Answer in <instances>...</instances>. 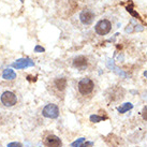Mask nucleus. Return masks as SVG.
Returning <instances> with one entry per match:
<instances>
[{"label": "nucleus", "mask_w": 147, "mask_h": 147, "mask_svg": "<svg viewBox=\"0 0 147 147\" xmlns=\"http://www.w3.org/2000/svg\"><path fill=\"white\" fill-rule=\"evenodd\" d=\"M42 115L46 118L56 119L59 116V107L54 103H49L42 110Z\"/></svg>", "instance_id": "f03ea898"}, {"label": "nucleus", "mask_w": 147, "mask_h": 147, "mask_svg": "<svg viewBox=\"0 0 147 147\" xmlns=\"http://www.w3.org/2000/svg\"><path fill=\"white\" fill-rule=\"evenodd\" d=\"M87 65H88V60H87V58L85 56H78V57H75L73 59V67L75 69H78V70H85L87 68Z\"/></svg>", "instance_id": "0eeeda50"}, {"label": "nucleus", "mask_w": 147, "mask_h": 147, "mask_svg": "<svg viewBox=\"0 0 147 147\" xmlns=\"http://www.w3.org/2000/svg\"><path fill=\"white\" fill-rule=\"evenodd\" d=\"M33 65H34V62L31 61V59H29V58H22V59L16 60V62H14L12 67L15 68V69H24V68H27V67H32Z\"/></svg>", "instance_id": "6e6552de"}, {"label": "nucleus", "mask_w": 147, "mask_h": 147, "mask_svg": "<svg viewBox=\"0 0 147 147\" xmlns=\"http://www.w3.org/2000/svg\"><path fill=\"white\" fill-rule=\"evenodd\" d=\"M96 32L100 34V36H105L107 33L111 31V29H112V24H111V22L109 20H101V21H99L96 25Z\"/></svg>", "instance_id": "20e7f679"}, {"label": "nucleus", "mask_w": 147, "mask_h": 147, "mask_svg": "<svg viewBox=\"0 0 147 147\" xmlns=\"http://www.w3.org/2000/svg\"><path fill=\"white\" fill-rule=\"evenodd\" d=\"M78 91L80 94L83 96H88L92 92V90L94 88V83L88 78H82L80 82H78Z\"/></svg>", "instance_id": "f257e3e1"}, {"label": "nucleus", "mask_w": 147, "mask_h": 147, "mask_svg": "<svg viewBox=\"0 0 147 147\" xmlns=\"http://www.w3.org/2000/svg\"><path fill=\"white\" fill-rule=\"evenodd\" d=\"M45 49L42 47V46H40V45H37L36 47H34V52L36 53H43Z\"/></svg>", "instance_id": "dca6fc26"}, {"label": "nucleus", "mask_w": 147, "mask_h": 147, "mask_svg": "<svg viewBox=\"0 0 147 147\" xmlns=\"http://www.w3.org/2000/svg\"><path fill=\"white\" fill-rule=\"evenodd\" d=\"M80 20L84 25H90L94 20V13L91 10H84L80 14Z\"/></svg>", "instance_id": "39448f33"}, {"label": "nucleus", "mask_w": 147, "mask_h": 147, "mask_svg": "<svg viewBox=\"0 0 147 147\" xmlns=\"http://www.w3.org/2000/svg\"><path fill=\"white\" fill-rule=\"evenodd\" d=\"M142 117L144 118V120H147V105L142 111Z\"/></svg>", "instance_id": "f3484780"}, {"label": "nucleus", "mask_w": 147, "mask_h": 147, "mask_svg": "<svg viewBox=\"0 0 147 147\" xmlns=\"http://www.w3.org/2000/svg\"><path fill=\"white\" fill-rule=\"evenodd\" d=\"M144 76H145V78H147V71H145V72H144Z\"/></svg>", "instance_id": "6ab92c4d"}, {"label": "nucleus", "mask_w": 147, "mask_h": 147, "mask_svg": "<svg viewBox=\"0 0 147 147\" xmlns=\"http://www.w3.org/2000/svg\"><path fill=\"white\" fill-rule=\"evenodd\" d=\"M2 78H3L4 80H10V81H12V80H15V78H16V73H15L12 69H5L3 71V73H2Z\"/></svg>", "instance_id": "9d476101"}, {"label": "nucleus", "mask_w": 147, "mask_h": 147, "mask_svg": "<svg viewBox=\"0 0 147 147\" xmlns=\"http://www.w3.org/2000/svg\"><path fill=\"white\" fill-rule=\"evenodd\" d=\"M132 109H133V104L130 102H126V103H123V104H121L120 106H118V107H117V111H118L120 114H123V113H126V112L132 110Z\"/></svg>", "instance_id": "9b49d317"}, {"label": "nucleus", "mask_w": 147, "mask_h": 147, "mask_svg": "<svg viewBox=\"0 0 147 147\" xmlns=\"http://www.w3.org/2000/svg\"><path fill=\"white\" fill-rule=\"evenodd\" d=\"M94 146V142H86V143H83L80 147H92Z\"/></svg>", "instance_id": "a211bd4d"}, {"label": "nucleus", "mask_w": 147, "mask_h": 147, "mask_svg": "<svg viewBox=\"0 0 147 147\" xmlns=\"http://www.w3.org/2000/svg\"><path fill=\"white\" fill-rule=\"evenodd\" d=\"M8 147H23V145L18 142H11L8 144Z\"/></svg>", "instance_id": "2eb2a0df"}, {"label": "nucleus", "mask_w": 147, "mask_h": 147, "mask_svg": "<svg viewBox=\"0 0 147 147\" xmlns=\"http://www.w3.org/2000/svg\"><path fill=\"white\" fill-rule=\"evenodd\" d=\"M54 86L59 91H63L67 87V80L65 78H58L54 81Z\"/></svg>", "instance_id": "1a4fd4ad"}, {"label": "nucleus", "mask_w": 147, "mask_h": 147, "mask_svg": "<svg viewBox=\"0 0 147 147\" xmlns=\"http://www.w3.org/2000/svg\"><path fill=\"white\" fill-rule=\"evenodd\" d=\"M90 121L91 123H100V121H103V120H105V119H107V117L106 116H99V115L94 114V115H91L90 116Z\"/></svg>", "instance_id": "f8f14e48"}, {"label": "nucleus", "mask_w": 147, "mask_h": 147, "mask_svg": "<svg viewBox=\"0 0 147 147\" xmlns=\"http://www.w3.org/2000/svg\"><path fill=\"white\" fill-rule=\"evenodd\" d=\"M1 103L7 107H11L14 106L17 103V97L16 94L12 92V91H4L3 94H1L0 97Z\"/></svg>", "instance_id": "7ed1b4c3"}, {"label": "nucleus", "mask_w": 147, "mask_h": 147, "mask_svg": "<svg viewBox=\"0 0 147 147\" xmlns=\"http://www.w3.org/2000/svg\"><path fill=\"white\" fill-rule=\"evenodd\" d=\"M132 5H133V4L131 3V7H127V11H128V12L130 13V14L132 15V16L136 17V18H140V15H139V14H138L136 12H135L134 10H133V8H132Z\"/></svg>", "instance_id": "4468645a"}, {"label": "nucleus", "mask_w": 147, "mask_h": 147, "mask_svg": "<svg viewBox=\"0 0 147 147\" xmlns=\"http://www.w3.org/2000/svg\"><path fill=\"white\" fill-rule=\"evenodd\" d=\"M44 143L46 147H61V145H62L61 140L59 139L57 135H54V134L49 135V136L45 139Z\"/></svg>", "instance_id": "423d86ee"}, {"label": "nucleus", "mask_w": 147, "mask_h": 147, "mask_svg": "<svg viewBox=\"0 0 147 147\" xmlns=\"http://www.w3.org/2000/svg\"><path fill=\"white\" fill-rule=\"evenodd\" d=\"M84 142H85V138H80V139H78L75 142L71 144V147H80Z\"/></svg>", "instance_id": "ddd939ff"}]
</instances>
